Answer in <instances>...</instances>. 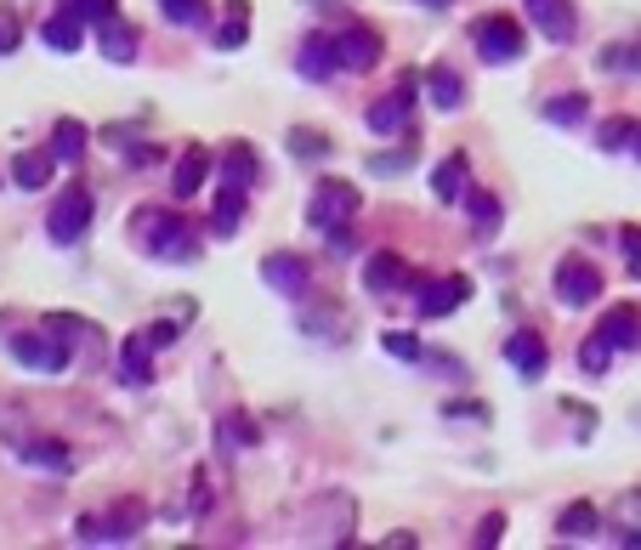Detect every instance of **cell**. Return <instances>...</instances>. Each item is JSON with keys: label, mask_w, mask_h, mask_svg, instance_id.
Returning a JSON list of instances; mask_svg holds the SVG:
<instances>
[{"label": "cell", "mask_w": 641, "mask_h": 550, "mask_svg": "<svg viewBox=\"0 0 641 550\" xmlns=\"http://www.w3.org/2000/svg\"><path fill=\"white\" fill-rule=\"evenodd\" d=\"M131 238H136V249H147V256H160V262H193V256H200L193 227L176 211H165V205H142L131 216Z\"/></svg>", "instance_id": "obj_1"}, {"label": "cell", "mask_w": 641, "mask_h": 550, "mask_svg": "<svg viewBox=\"0 0 641 550\" xmlns=\"http://www.w3.org/2000/svg\"><path fill=\"white\" fill-rule=\"evenodd\" d=\"M358 216V187L353 182H340V176H324L318 187H313V198H307V222L335 244V249H347L353 238H347V222Z\"/></svg>", "instance_id": "obj_2"}, {"label": "cell", "mask_w": 641, "mask_h": 550, "mask_svg": "<svg viewBox=\"0 0 641 550\" xmlns=\"http://www.w3.org/2000/svg\"><path fill=\"white\" fill-rule=\"evenodd\" d=\"M471 40H477V58L482 63H517L528 52V40H522V23L506 18V12H488L471 23Z\"/></svg>", "instance_id": "obj_3"}, {"label": "cell", "mask_w": 641, "mask_h": 550, "mask_svg": "<svg viewBox=\"0 0 641 550\" xmlns=\"http://www.w3.org/2000/svg\"><path fill=\"white\" fill-rule=\"evenodd\" d=\"M415 103H420V74H415V69H404V74H398V85H391V91L380 96V103H369V131H375V136H398V131H409Z\"/></svg>", "instance_id": "obj_4"}, {"label": "cell", "mask_w": 641, "mask_h": 550, "mask_svg": "<svg viewBox=\"0 0 641 550\" xmlns=\"http://www.w3.org/2000/svg\"><path fill=\"white\" fill-rule=\"evenodd\" d=\"M91 211H96L91 187H85V182H69V187L58 193L52 216H45V233H52V244H80L85 227H91Z\"/></svg>", "instance_id": "obj_5"}, {"label": "cell", "mask_w": 641, "mask_h": 550, "mask_svg": "<svg viewBox=\"0 0 641 550\" xmlns=\"http://www.w3.org/2000/svg\"><path fill=\"white\" fill-rule=\"evenodd\" d=\"M12 358L23 364V369H34V375H63L69 369V346L58 340V335H45V329H23V335H12Z\"/></svg>", "instance_id": "obj_6"}, {"label": "cell", "mask_w": 641, "mask_h": 550, "mask_svg": "<svg viewBox=\"0 0 641 550\" xmlns=\"http://www.w3.org/2000/svg\"><path fill=\"white\" fill-rule=\"evenodd\" d=\"M466 302H471V278L466 273H455V278H415V313L420 318H449Z\"/></svg>", "instance_id": "obj_7"}, {"label": "cell", "mask_w": 641, "mask_h": 550, "mask_svg": "<svg viewBox=\"0 0 641 550\" xmlns=\"http://www.w3.org/2000/svg\"><path fill=\"white\" fill-rule=\"evenodd\" d=\"M136 528H142V506H136V499L114 506L109 517H80V539L85 544H120V539H136Z\"/></svg>", "instance_id": "obj_8"}, {"label": "cell", "mask_w": 641, "mask_h": 550, "mask_svg": "<svg viewBox=\"0 0 641 550\" xmlns=\"http://www.w3.org/2000/svg\"><path fill=\"white\" fill-rule=\"evenodd\" d=\"M335 58L340 69H353V74H369L380 63V34L369 23H353L347 34H335Z\"/></svg>", "instance_id": "obj_9"}, {"label": "cell", "mask_w": 641, "mask_h": 550, "mask_svg": "<svg viewBox=\"0 0 641 550\" xmlns=\"http://www.w3.org/2000/svg\"><path fill=\"white\" fill-rule=\"evenodd\" d=\"M528 23L546 34L551 45H568L579 34V12L568 7V0H528Z\"/></svg>", "instance_id": "obj_10"}, {"label": "cell", "mask_w": 641, "mask_h": 550, "mask_svg": "<svg viewBox=\"0 0 641 550\" xmlns=\"http://www.w3.org/2000/svg\"><path fill=\"white\" fill-rule=\"evenodd\" d=\"M557 295L568 307H590L602 295V273L590 267V262H579V256H568L562 267H557Z\"/></svg>", "instance_id": "obj_11"}, {"label": "cell", "mask_w": 641, "mask_h": 550, "mask_svg": "<svg viewBox=\"0 0 641 550\" xmlns=\"http://www.w3.org/2000/svg\"><path fill=\"white\" fill-rule=\"evenodd\" d=\"M597 335L613 346V353H635V346H641V307H608Z\"/></svg>", "instance_id": "obj_12"}, {"label": "cell", "mask_w": 641, "mask_h": 550, "mask_svg": "<svg viewBox=\"0 0 641 550\" xmlns=\"http://www.w3.org/2000/svg\"><path fill=\"white\" fill-rule=\"evenodd\" d=\"M340 69V58H335V40L329 34H313V40H302V52H295V74H302V80H329Z\"/></svg>", "instance_id": "obj_13"}, {"label": "cell", "mask_w": 641, "mask_h": 550, "mask_svg": "<svg viewBox=\"0 0 641 550\" xmlns=\"http://www.w3.org/2000/svg\"><path fill=\"white\" fill-rule=\"evenodd\" d=\"M40 329H45V335H58L69 353H80V346H91V353H96V346H103V329L85 324V318H74V313H45Z\"/></svg>", "instance_id": "obj_14"}, {"label": "cell", "mask_w": 641, "mask_h": 550, "mask_svg": "<svg viewBox=\"0 0 641 550\" xmlns=\"http://www.w3.org/2000/svg\"><path fill=\"white\" fill-rule=\"evenodd\" d=\"M364 284H369L375 295H391V289H409L415 278H409L404 256H391V249H375V256L364 262Z\"/></svg>", "instance_id": "obj_15"}, {"label": "cell", "mask_w": 641, "mask_h": 550, "mask_svg": "<svg viewBox=\"0 0 641 550\" xmlns=\"http://www.w3.org/2000/svg\"><path fill=\"white\" fill-rule=\"evenodd\" d=\"M506 358H511V369H517L522 380L546 375V335H533V329H517V335L506 340Z\"/></svg>", "instance_id": "obj_16"}, {"label": "cell", "mask_w": 641, "mask_h": 550, "mask_svg": "<svg viewBox=\"0 0 641 550\" xmlns=\"http://www.w3.org/2000/svg\"><path fill=\"white\" fill-rule=\"evenodd\" d=\"M262 278H267L278 295H307V262L289 256V249H278V256L262 262Z\"/></svg>", "instance_id": "obj_17"}, {"label": "cell", "mask_w": 641, "mask_h": 550, "mask_svg": "<svg viewBox=\"0 0 641 550\" xmlns=\"http://www.w3.org/2000/svg\"><path fill=\"white\" fill-rule=\"evenodd\" d=\"M205 176H211V154L193 142V147H182V160H176V171H171V193H176V198H193V193L205 187Z\"/></svg>", "instance_id": "obj_18"}, {"label": "cell", "mask_w": 641, "mask_h": 550, "mask_svg": "<svg viewBox=\"0 0 641 550\" xmlns=\"http://www.w3.org/2000/svg\"><path fill=\"white\" fill-rule=\"evenodd\" d=\"M18 455H23L29 466H40V471H58V477H69V471L80 466V460L69 455V442H58V437H29Z\"/></svg>", "instance_id": "obj_19"}, {"label": "cell", "mask_w": 641, "mask_h": 550, "mask_svg": "<svg viewBox=\"0 0 641 550\" xmlns=\"http://www.w3.org/2000/svg\"><path fill=\"white\" fill-rule=\"evenodd\" d=\"M96 52L109 63H136V29L120 23V12H114L109 23H96Z\"/></svg>", "instance_id": "obj_20"}, {"label": "cell", "mask_w": 641, "mask_h": 550, "mask_svg": "<svg viewBox=\"0 0 641 550\" xmlns=\"http://www.w3.org/2000/svg\"><path fill=\"white\" fill-rule=\"evenodd\" d=\"M58 165H63V160L52 154V147H29V154H18V160H12V182L34 193V187L52 182V171H58Z\"/></svg>", "instance_id": "obj_21"}, {"label": "cell", "mask_w": 641, "mask_h": 550, "mask_svg": "<svg viewBox=\"0 0 641 550\" xmlns=\"http://www.w3.org/2000/svg\"><path fill=\"white\" fill-rule=\"evenodd\" d=\"M120 375H125L131 386L154 380V335H131V340L120 346Z\"/></svg>", "instance_id": "obj_22"}, {"label": "cell", "mask_w": 641, "mask_h": 550, "mask_svg": "<svg viewBox=\"0 0 641 550\" xmlns=\"http://www.w3.org/2000/svg\"><path fill=\"white\" fill-rule=\"evenodd\" d=\"M431 193L442 198V205H466V193H471V182H466V154H449V160H437V171H431Z\"/></svg>", "instance_id": "obj_23"}, {"label": "cell", "mask_w": 641, "mask_h": 550, "mask_svg": "<svg viewBox=\"0 0 641 550\" xmlns=\"http://www.w3.org/2000/svg\"><path fill=\"white\" fill-rule=\"evenodd\" d=\"M244 193H251V187H238V182L222 187L216 216H211V233H216V238H233V233H238V222H244Z\"/></svg>", "instance_id": "obj_24"}, {"label": "cell", "mask_w": 641, "mask_h": 550, "mask_svg": "<svg viewBox=\"0 0 641 550\" xmlns=\"http://www.w3.org/2000/svg\"><path fill=\"white\" fill-rule=\"evenodd\" d=\"M40 40L52 45V52H80V40H85V23L63 7L58 18H45V29H40Z\"/></svg>", "instance_id": "obj_25"}, {"label": "cell", "mask_w": 641, "mask_h": 550, "mask_svg": "<svg viewBox=\"0 0 641 550\" xmlns=\"http://www.w3.org/2000/svg\"><path fill=\"white\" fill-rule=\"evenodd\" d=\"M426 85H431V103H437V109H449V114L466 109V80H460L449 63H437V69L426 74Z\"/></svg>", "instance_id": "obj_26"}, {"label": "cell", "mask_w": 641, "mask_h": 550, "mask_svg": "<svg viewBox=\"0 0 641 550\" xmlns=\"http://www.w3.org/2000/svg\"><path fill=\"white\" fill-rule=\"evenodd\" d=\"M227 182H238V187H256L262 182V160H256L251 142H227Z\"/></svg>", "instance_id": "obj_27"}, {"label": "cell", "mask_w": 641, "mask_h": 550, "mask_svg": "<svg viewBox=\"0 0 641 550\" xmlns=\"http://www.w3.org/2000/svg\"><path fill=\"white\" fill-rule=\"evenodd\" d=\"M546 120H551V125H584V120H590V96H584V91L546 96Z\"/></svg>", "instance_id": "obj_28"}, {"label": "cell", "mask_w": 641, "mask_h": 550, "mask_svg": "<svg viewBox=\"0 0 641 550\" xmlns=\"http://www.w3.org/2000/svg\"><path fill=\"white\" fill-rule=\"evenodd\" d=\"M466 211H471V227H477V238H488V233L500 227V198H495V193L471 187V193H466Z\"/></svg>", "instance_id": "obj_29"}, {"label": "cell", "mask_w": 641, "mask_h": 550, "mask_svg": "<svg viewBox=\"0 0 641 550\" xmlns=\"http://www.w3.org/2000/svg\"><path fill=\"white\" fill-rule=\"evenodd\" d=\"M251 40V7H244V0H227V18H222V52H238V45Z\"/></svg>", "instance_id": "obj_30"}, {"label": "cell", "mask_w": 641, "mask_h": 550, "mask_svg": "<svg viewBox=\"0 0 641 550\" xmlns=\"http://www.w3.org/2000/svg\"><path fill=\"white\" fill-rule=\"evenodd\" d=\"M602 528V511L590 506V499H579V506H568L562 517H557V533L562 539H579V533H597Z\"/></svg>", "instance_id": "obj_31"}, {"label": "cell", "mask_w": 641, "mask_h": 550, "mask_svg": "<svg viewBox=\"0 0 641 550\" xmlns=\"http://www.w3.org/2000/svg\"><path fill=\"white\" fill-rule=\"evenodd\" d=\"M52 154H58L63 165H74V160L85 154V125H80V120H58V125H52Z\"/></svg>", "instance_id": "obj_32"}, {"label": "cell", "mask_w": 641, "mask_h": 550, "mask_svg": "<svg viewBox=\"0 0 641 550\" xmlns=\"http://www.w3.org/2000/svg\"><path fill=\"white\" fill-rule=\"evenodd\" d=\"M63 7H69L85 29H96V23H109V18L120 12V0H63Z\"/></svg>", "instance_id": "obj_33"}, {"label": "cell", "mask_w": 641, "mask_h": 550, "mask_svg": "<svg viewBox=\"0 0 641 550\" xmlns=\"http://www.w3.org/2000/svg\"><path fill=\"white\" fill-rule=\"evenodd\" d=\"M160 7H165V18L171 23H182V29H205V0H160Z\"/></svg>", "instance_id": "obj_34"}, {"label": "cell", "mask_w": 641, "mask_h": 550, "mask_svg": "<svg viewBox=\"0 0 641 550\" xmlns=\"http://www.w3.org/2000/svg\"><path fill=\"white\" fill-rule=\"evenodd\" d=\"M0 437H7L12 448L29 442V415H23V404H0Z\"/></svg>", "instance_id": "obj_35"}, {"label": "cell", "mask_w": 641, "mask_h": 550, "mask_svg": "<svg viewBox=\"0 0 641 550\" xmlns=\"http://www.w3.org/2000/svg\"><path fill=\"white\" fill-rule=\"evenodd\" d=\"M415 154H420V142L409 136V142L398 147V154H375V160H369V171H375V176H391V171H409V165H415Z\"/></svg>", "instance_id": "obj_36"}, {"label": "cell", "mask_w": 641, "mask_h": 550, "mask_svg": "<svg viewBox=\"0 0 641 550\" xmlns=\"http://www.w3.org/2000/svg\"><path fill=\"white\" fill-rule=\"evenodd\" d=\"M289 154H295V160H329V136H313V131H289Z\"/></svg>", "instance_id": "obj_37"}, {"label": "cell", "mask_w": 641, "mask_h": 550, "mask_svg": "<svg viewBox=\"0 0 641 550\" xmlns=\"http://www.w3.org/2000/svg\"><path fill=\"white\" fill-rule=\"evenodd\" d=\"M608 353H613V346H608L602 335H590V340L579 346V369H584V375H602V369H608Z\"/></svg>", "instance_id": "obj_38"}, {"label": "cell", "mask_w": 641, "mask_h": 550, "mask_svg": "<svg viewBox=\"0 0 641 550\" xmlns=\"http://www.w3.org/2000/svg\"><path fill=\"white\" fill-rule=\"evenodd\" d=\"M380 346H386L391 358H404V364H420V340H415V335H404V329H386V335H380Z\"/></svg>", "instance_id": "obj_39"}, {"label": "cell", "mask_w": 641, "mask_h": 550, "mask_svg": "<svg viewBox=\"0 0 641 550\" xmlns=\"http://www.w3.org/2000/svg\"><path fill=\"white\" fill-rule=\"evenodd\" d=\"M602 63H608V69H630V74H641V45H608Z\"/></svg>", "instance_id": "obj_40"}, {"label": "cell", "mask_w": 641, "mask_h": 550, "mask_svg": "<svg viewBox=\"0 0 641 550\" xmlns=\"http://www.w3.org/2000/svg\"><path fill=\"white\" fill-rule=\"evenodd\" d=\"M262 431L251 426V420H244V415H233V420H222V442H256Z\"/></svg>", "instance_id": "obj_41"}, {"label": "cell", "mask_w": 641, "mask_h": 550, "mask_svg": "<svg viewBox=\"0 0 641 550\" xmlns=\"http://www.w3.org/2000/svg\"><path fill=\"white\" fill-rule=\"evenodd\" d=\"M602 147H630V120H608V131H602Z\"/></svg>", "instance_id": "obj_42"}, {"label": "cell", "mask_w": 641, "mask_h": 550, "mask_svg": "<svg viewBox=\"0 0 641 550\" xmlns=\"http://www.w3.org/2000/svg\"><path fill=\"white\" fill-rule=\"evenodd\" d=\"M12 45H18V18H12V12H0V58H7Z\"/></svg>", "instance_id": "obj_43"}, {"label": "cell", "mask_w": 641, "mask_h": 550, "mask_svg": "<svg viewBox=\"0 0 641 550\" xmlns=\"http://www.w3.org/2000/svg\"><path fill=\"white\" fill-rule=\"evenodd\" d=\"M500 533H506V517H488L482 528H477V544L488 550V544H500Z\"/></svg>", "instance_id": "obj_44"}, {"label": "cell", "mask_w": 641, "mask_h": 550, "mask_svg": "<svg viewBox=\"0 0 641 550\" xmlns=\"http://www.w3.org/2000/svg\"><path fill=\"white\" fill-rule=\"evenodd\" d=\"M619 522H624V528L641 522V499H624V506H619Z\"/></svg>", "instance_id": "obj_45"}, {"label": "cell", "mask_w": 641, "mask_h": 550, "mask_svg": "<svg viewBox=\"0 0 641 550\" xmlns=\"http://www.w3.org/2000/svg\"><path fill=\"white\" fill-rule=\"evenodd\" d=\"M380 544H386V550H415V533H386Z\"/></svg>", "instance_id": "obj_46"}, {"label": "cell", "mask_w": 641, "mask_h": 550, "mask_svg": "<svg viewBox=\"0 0 641 550\" xmlns=\"http://www.w3.org/2000/svg\"><path fill=\"white\" fill-rule=\"evenodd\" d=\"M630 154L641 160V125H630Z\"/></svg>", "instance_id": "obj_47"}, {"label": "cell", "mask_w": 641, "mask_h": 550, "mask_svg": "<svg viewBox=\"0 0 641 550\" xmlns=\"http://www.w3.org/2000/svg\"><path fill=\"white\" fill-rule=\"evenodd\" d=\"M420 7H431V12H442V7H449V0H420Z\"/></svg>", "instance_id": "obj_48"}, {"label": "cell", "mask_w": 641, "mask_h": 550, "mask_svg": "<svg viewBox=\"0 0 641 550\" xmlns=\"http://www.w3.org/2000/svg\"><path fill=\"white\" fill-rule=\"evenodd\" d=\"M313 7H340V0H313Z\"/></svg>", "instance_id": "obj_49"}]
</instances>
